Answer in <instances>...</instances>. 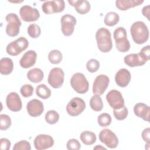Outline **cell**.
<instances>
[{
	"mask_svg": "<svg viewBox=\"0 0 150 150\" xmlns=\"http://www.w3.org/2000/svg\"><path fill=\"white\" fill-rule=\"evenodd\" d=\"M150 59V46L144 47L138 53L129 54L125 56L124 63L129 67H134L143 66Z\"/></svg>",
	"mask_w": 150,
	"mask_h": 150,
	"instance_id": "6da1fadb",
	"label": "cell"
},
{
	"mask_svg": "<svg viewBox=\"0 0 150 150\" xmlns=\"http://www.w3.org/2000/svg\"><path fill=\"white\" fill-rule=\"evenodd\" d=\"M130 32L134 42L138 45L146 42L149 38V30L142 21L135 22L131 26Z\"/></svg>",
	"mask_w": 150,
	"mask_h": 150,
	"instance_id": "7a4b0ae2",
	"label": "cell"
},
{
	"mask_svg": "<svg viewBox=\"0 0 150 150\" xmlns=\"http://www.w3.org/2000/svg\"><path fill=\"white\" fill-rule=\"evenodd\" d=\"M96 39L97 47L101 52L107 53L111 50L112 42L111 40V34L108 29L105 28L98 29L96 33Z\"/></svg>",
	"mask_w": 150,
	"mask_h": 150,
	"instance_id": "3957f363",
	"label": "cell"
},
{
	"mask_svg": "<svg viewBox=\"0 0 150 150\" xmlns=\"http://www.w3.org/2000/svg\"><path fill=\"white\" fill-rule=\"evenodd\" d=\"M114 38L117 49L120 52H127L130 49V43L127 39V32L124 28L118 27L114 32Z\"/></svg>",
	"mask_w": 150,
	"mask_h": 150,
	"instance_id": "277c9868",
	"label": "cell"
},
{
	"mask_svg": "<svg viewBox=\"0 0 150 150\" xmlns=\"http://www.w3.org/2000/svg\"><path fill=\"white\" fill-rule=\"evenodd\" d=\"M70 85L74 90L79 94H84L88 90V82L85 76L81 73H76L72 76Z\"/></svg>",
	"mask_w": 150,
	"mask_h": 150,
	"instance_id": "5b68a950",
	"label": "cell"
},
{
	"mask_svg": "<svg viewBox=\"0 0 150 150\" xmlns=\"http://www.w3.org/2000/svg\"><path fill=\"white\" fill-rule=\"evenodd\" d=\"M8 22L6 27V33L10 37L17 36L20 31V26L22 25L21 21L18 15L13 13H8L5 16Z\"/></svg>",
	"mask_w": 150,
	"mask_h": 150,
	"instance_id": "8992f818",
	"label": "cell"
},
{
	"mask_svg": "<svg viewBox=\"0 0 150 150\" xmlns=\"http://www.w3.org/2000/svg\"><path fill=\"white\" fill-rule=\"evenodd\" d=\"M28 45L29 42L28 40L23 37H20L9 43L6 46V50L7 53L11 56H17L26 50Z\"/></svg>",
	"mask_w": 150,
	"mask_h": 150,
	"instance_id": "52a82bcc",
	"label": "cell"
},
{
	"mask_svg": "<svg viewBox=\"0 0 150 150\" xmlns=\"http://www.w3.org/2000/svg\"><path fill=\"white\" fill-rule=\"evenodd\" d=\"M86 108L84 101L80 97L73 98L66 106V111L69 115L76 117L80 115Z\"/></svg>",
	"mask_w": 150,
	"mask_h": 150,
	"instance_id": "ba28073f",
	"label": "cell"
},
{
	"mask_svg": "<svg viewBox=\"0 0 150 150\" xmlns=\"http://www.w3.org/2000/svg\"><path fill=\"white\" fill-rule=\"evenodd\" d=\"M64 79V73L60 67L53 68L49 72L47 81L54 88H58L62 86Z\"/></svg>",
	"mask_w": 150,
	"mask_h": 150,
	"instance_id": "9c48e42d",
	"label": "cell"
},
{
	"mask_svg": "<svg viewBox=\"0 0 150 150\" xmlns=\"http://www.w3.org/2000/svg\"><path fill=\"white\" fill-rule=\"evenodd\" d=\"M100 141L109 148H115L118 145V139L110 129H104L99 133Z\"/></svg>",
	"mask_w": 150,
	"mask_h": 150,
	"instance_id": "30bf717a",
	"label": "cell"
},
{
	"mask_svg": "<svg viewBox=\"0 0 150 150\" xmlns=\"http://www.w3.org/2000/svg\"><path fill=\"white\" fill-rule=\"evenodd\" d=\"M60 22L63 34L66 36L71 35L74 32V26L77 22L76 18L73 15L66 14L62 16Z\"/></svg>",
	"mask_w": 150,
	"mask_h": 150,
	"instance_id": "8fae6325",
	"label": "cell"
},
{
	"mask_svg": "<svg viewBox=\"0 0 150 150\" xmlns=\"http://www.w3.org/2000/svg\"><path fill=\"white\" fill-rule=\"evenodd\" d=\"M65 7L64 1L63 0H54L45 1L42 5V9L46 14H53L62 12Z\"/></svg>",
	"mask_w": 150,
	"mask_h": 150,
	"instance_id": "7c38bea8",
	"label": "cell"
},
{
	"mask_svg": "<svg viewBox=\"0 0 150 150\" xmlns=\"http://www.w3.org/2000/svg\"><path fill=\"white\" fill-rule=\"evenodd\" d=\"M106 100L114 110L120 109L124 106V100L122 94L118 90H110L106 95Z\"/></svg>",
	"mask_w": 150,
	"mask_h": 150,
	"instance_id": "4fadbf2b",
	"label": "cell"
},
{
	"mask_svg": "<svg viewBox=\"0 0 150 150\" xmlns=\"http://www.w3.org/2000/svg\"><path fill=\"white\" fill-rule=\"evenodd\" d=\"M110 83V79L105 74H100L95 79L93 85V93L95 95L101 96L103 94L107 88Z\"/></svg>",
	"mask_w": 150,
	"mask_h": 150,
	"instance_id": "5bb4252c",
	"label": "cell"
},
{
	"mask_svg": "<svg viewBox=\"0 0 150 150\" xmlns=\"http://www.w3.org/2000/svg\"><path fill=\"white\" fill-rule=\"evenodd\" d=\"M21 19L25 22H33L37 21L40 17L39 11L29 5H23L19 10Z\"/></svg>",
	"mask_w": 150,
	"mask_h": 150,
	"instance_id": "9a60e30c",
	"label": "cell"
},
{
	"mask_svg": "<svg viewBox=\"0 0 150 150\" xmlns=\"http://www.w3.org/2000/svg\"><path fill=\"white\" fill-rule=\"evenodd\" d=\"M35 148L38 150L48 149L54 145L53 138L46 134H39L36 137L33 141Z\"/></svg>",
	"mask_w": 150,
	"mask_h": 150,
	"instance_id": "2e32d148",
	"label": "cell"
},
{
	"mask_svg": "<svg viewBox=\"0 0 150 150\" xmlns=\"http://www.w3.org/2000/svg\"><path fill=\"white\" fill-rule=\"evenodd\" d=\"M6 106L9 110L13 112L19 111L22 107V101L18 93L11 92L8 94L6 98Z\"/></svg>",
	"mask_w": 150,
	"mask_h": 150,
	"instance_id": "e0dca14e",
	"label": "cell"
},
{
	"mask_svg": "<svg viewBox=\"0 0 150 150\" xmlns=\"http://www.w3.org/2000/svg\"><path fill=\"white\" fill-rule=\"evenodd\" d=\"M26 110L28 114L33 117L40 116L44 111L43 104L39 100H31L26 105Z\"/></svg>",
	"mask_w": 150,
	"mask_h": 150,
	"instance_id": "ac0fdd59",
	"label": "cell"
},
{
	"mask_svg": "<svg viewBox=\"0 0 150 150\" xmlns=\"http://www.w3.org/2000/svg\"><path fill=\"white\" fill-rule=\"evenodd\" d=\"M131 73L126 69H120L115 74V81L116 84L121 87H127L131 80Z\"/></svg>",
	"mask_w": 150,
	"mask_h": 150,
	"instance_id": "d6986e66",
	"label": "cell"
},
{
	"mask_svg": "<svg viewBox=\"0 0 150 150\" xmlns=\"http://www.w3.org/2000/svg\"><path fill=\"white\" fill-rule=\"evenodd\" d=\"M36 58L37 54L34 50H28L23 54L20 59V66L24 69L29 68L35 64Z\"/></svg>",
	"mask_w": 150,
	"mask_h": 150,
	"instance_id": "ffe728a7",
	"label": "cell"
},
{
	"mask_svg": "<svg viewBox=\"0 0 150 150\" xmlns=\"http://www.w3.org/2000/svg\"><path fill=\"white\" fill-rule=\"evenodd\" d=\"M134 112L136 116L141 118L144 121H149L150 107L143 103H138L134 105Z\"/></svg>",
	"mask_w": 150,
	"mask_h": 150,
	"instance_id": "44dd1931",
	"label": "cell"
},
{
	"mask_svg": "<svg viewBox=\"0 0 150 150\" xmlns=\"http://www.w3.org/2000/svg\"><path fill=\"white\" fill-rule=\"evenodd\" d=\"M69 4L74 7L76 11L81 15H84L88 12L91 8L90 2L87 0L68 1Z\"/></svg>",
	"mask_w": 150,
	"mask_h": 150,
	"instance_id": "7402d4cb",
	"label": "cell"
},
{
	"mask_svg": "<svg viewBox=\"0 0 150 150\" xmlns=\"http://www.w3.org/2000/svg\"><path fill=\"white\" fill-rule=\"evenodd\" d=\"M143 0H117L115 1L116 7L121 11H126L131 8L140 5Z\"/></svg>",
	"mask_w": 150,
	"mask_h": 150,
	"instance_id": "603a6c76",
	"label": "cell"
},
{
	"mask_svg": "<svg viewBox=\"0 0 150 150\" xmlns=\"http://www.w3.org/2000/svg\"><path fill=\"white\" fill-rule=\"evenodd\" d=\"M13 69V63L9 57H3L0 60V73L3 75L11 74Z\"/></svg>",
	"mask_w": 150,
	"mask_h": 150,
	"instance_id": "cb8c5ba5",
	"label": "cell"
},
{
	"mask_svg": "<svg viewBox=\"0 0 150 150\" xmlns=\"http://www.w3.org/2000/svg\"><path fill=\"white\" fill-rule=\"evenodd\" d=\"M44 77L43 71L39 68H33L30 69L27 73V77L30 81L38 83L40 82Z\"/></svg>",
	"mask_w": 150,
	"mask_h": 150,
	"instance_id": "d4e9b609",
	"label": "cell"
},
{
	"mask_svg": "<svg viewBox=\"0 0 150 150\" xmlns=\"http://www.w3.org/2000/svg\"><path fill=\"white\" fill-rule=\"evenodd\" d=\"M80 137L82 142L87 145L93 144L97 139L96 135L94 132L89 131H85L81 132Z\"/></svg>",
	"mask_w": 150,
	"mask_h": 150,
	"instance_id": "484cf974",
	"label": "cell"
},
{
	"mask_svg": "<svg viewBox=\"0 0 150 150\" xmlns=\"http://www.w3.org/2000/svg\"><path fill=\"white\" fill-rule=\"evenodd\" d=\"M120 16L118 13L114 12H108L104 18V22L108 26H112L118 23Z\"/></svg>",
	"mask_w": 150,
	"mask_h": 150,
	"instance_id": "4316f807",
	"label": "cell"
},
{
	"mask_svg": "<svg viewBox=\"0 0 150 150\" xmlns=\"http://www.w3.org/2000/svg\"><path fill=\"white\" fill-rule=\"evenodd\" d=\"M36 95L42 99H47L51 96V90L44 84H41L36 87Z\"/></svg>",
	"mask_w": 150,
	"mask_h": 150,
	"instance_id": "83f0119b",
	"label": "cell"
},
{
	"mask_svg": "<svg viewBox=\"0 0 150 150\" xmlns=\"http://www.w3.org/2000/svg\"><path fill=\"white\" fill-rule=\"evenodd\" d=\"M90 105L91 109L95 111H100L103 108V103L99 95H94L90 100Z\"/></svg>",
	"mask_w": 150,
	"mask_h": 150,
	"instance_id": "f1b7e54d",
	"label": "cell"
},
{
	"mask_svg": "<svg viewBox=\"0 0 150 150\" xmlns=\"http://www.w3.org/2000/svg\"><path fill=\"white\" fill-rule=\"evenodd\" d=\"M48 59L52 64H59L62 60V54L59 50H52L49 53Z\"/></svg>",
	"mask_w": 150,
	"mask_h": 150,
	"instance_id": "f546056e",
	"label": "cell"
},
{
	"mask_svg": "<svg viewBox=\"0 0 150 150\" xmlns=\"http://www.w3.org/2000/svg\"><path fill=\"white\" fill-rule=\"evenodd\" d=\"M59 120V114L54 110H49L45 114V120L49 124H54Z\"/></svg>",
	"mask_w": 150,
	"mask_h": 150,
	"instance_id": "4dcf8cb0",
	"label": "cell"
},
{
	"mask_svg": "<svg viewBox=\"0 0 150 150\" xmlns=\"http://www.w3.org/2000/svg\"><path fill=\"white\" fill-rule=\"evenodd\" d=\"M27 32H28V34L32 38L35 39L38 38L40 36L41 33V29L39 25L35 23H32V24H30L28 27Z\"/></svg>",
	"mask_w": 150,
	"mask_h": 150,
	"instance_id": "1f68e13d",
	"label": "cell"
},
{
	"mask_svg": "<svg viewBox=\"0 0 150 150\" xmlns=\"http://www.w3.org/2000/svg\"><path fill=\"white\" fill-rule=\"evenodd\" d=\"M114 115L117 120H125L128 114V111L127 108L124 105L122 108L117 110H114Z\"/></svg>",
	"mask_w": 150,
	"mask_h": 150,
	"instance_id": "d6a6232c",
	"label": "cell"
},
{
	"mask_svg": "<svg viewBox=\"0 0 150 150\" xmlns=\"http://www.w3.org/2000/svg\"><path fill=\"white\" fill-rule=\"evenodd\" d=\"M11 125V119L6 114H2L0 115V129L6 130Z\"/></svg>",
	"mask_w": 150,
	"mask_h": 150,
	"instance_id": "836d02e7",
	"label": "cell"
},
{
	"mask_svg": "<svg viewBox=\"0 0 150 150\" xmlns=\"http://www.w3.org/2000/svg\"><path fill=\"white\" fill-rule=\"evenodd\" d=\"M98 124L101 127H107L110 125L111 122V117L107 113L101 114L97 118Z\"/></svg>",
	"mask_w": 150,
	"mask_h": 150,
	"instance_id": "e575fe53",
	"label": "cell"
},
{
	"mask_svg": "<svg viewBox=\"0 0 150 150\" xmlns=\"http://www.w3.org/2000/svg\"><path fill=\"white\" fill-rule=\"evenodd\" d=\"M86 67L90 73L96 72L100 68V63L97 60L91 59L87 62Z\"/></svg>",
	"mask_w": 150,
	"mask_h": 150,
	"instance_id": "d590c367",
	"label": "cell"
},
{
	"mask_svg": "<svg viewBox=\"0 0 150 150\" xmlns=\"http://www.w3.org/2000/svg\"><path fill=\"white\" fill-rule=\"evenodd\" d=\"M13 150H30L31 146L29 142L26 140H22L16 142L13 147Z\"/></svg>",
	"mask_w": 150,
	"mask_h": 150,
	"instance_id": "8d00e7d4",
	"label": "cell"
},
{
	"mask_svg": "<svg viewBox=\"0 0 150 150\" xmlns=\"http://www.w3.org/2000/svg\"><path fill=\"white\" fill-rule=\"evenodd\" d=\"M20 92L23 97H29L33 94V87L30 84H25L21 87Z\"/></svg>",
	"mask_w": 150,
	"mask_h": 150,
	"instance_id": "74e56055",
	"label": "cell"
},
{
	"mask_svg": "<svg viewBox=\"0 0 150 150\" xmlns=\"http://www.w3.org/2000/svg\"><path fill=\"white\" fill-rule=\"evenodd\" d=\"M66 147L69 150H79L81 147V145L77 139L73 138L67 141Z\"/></svg>",
	"mask_w": 150,
	"mask_h": 150,
	"instance_id": "f35d334b",
	"label": "cell"
},
{
	"mask_svg": "<svg viewBox=\"0 0 150 150\" xmlns=\"http://www.w3.org/2000/svg\"><path fill=\"white\" fill-rule=\"evenodd\" d=\"M0 143H1V149H2V150L9 149L11 143L8 139L5 138H1Z\"/></svg>",
	"mask_w": 150,
	"mask_h": 150,
	"instance_id": "ab89813d",
	"label": "cell"
},
{
	"mask_svg": "<svg viewBox=\"0 0 150 150\" xmlns=\"http://www.w3.org/2000/svg\"><path fill=\"white\" fill-rule=\"evenodd\" d=\"M149 128H146L143 130L142 132V138L145 142H146L148 144H150V138H149Z\"/></svg>",
	"mask_w": 150,
	"mask_h": 150,
	"instance_id": "60d3db41",
	"label": "cell"
},
{
	"mask_svg": "<svg viewBox=\"0 0 150 150\" xmlns=\"http://www.w3.org/2000/svg\"><path fill=\"white\" fill-rule=\"evenodd\" d=\"M142 14L144 16L146 17L147 19L148 20H149V5H147V6H144L142 8Z\"/></svg>",
	"mask_w": 150,
	"mask_h": 150,
	"instance_id": "b9f144b4",
	"label": "cell"
},
{
	"mask_svg": "<svg viewBox=\"0 0 150 150\" xmlns=\"http://www.w3.org/2000/svg\"><path fill=\"white\" fill-rule=\"evenodd\" d=\"M94 149H98V150H99V149H106L105 148L102 146L100 145H97L96 146H95V147L94 148Z\"/></svg>",
	"mask_w": 150,
	"mask_h": 150,
	"instance_id": "7bdbcfd3",
	"label": "cell"
}]
</instances>
